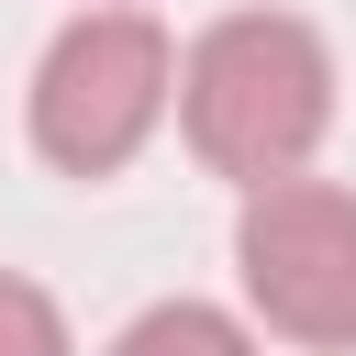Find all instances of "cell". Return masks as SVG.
Here are the masks:
<instances>
[{
  "label": "cell",
  "mask_w": 356,
  "mask_h": 356,
  "mask_svg": "<svg viewBox=\"0 0 356 356\" xmlns=\"http://www.w3.org/2000/svg\"><path fill=\"white\" fill-rule=\"evenodd\" d=\"M178 122H189L200 167L234 178V189L300 178L312 145H323V122H334V56H323V33L289 22V11L211 22L178 56Z\"/></svg>",
  "instance_id": "cell-1"
},
{
  "label": "cell",
  "mask_w": 356,
  "mask_h": 356,
  "mask_svg": "<svg viewBox=\"0 0 356 356\" xmlns=\"http://www.w3.org/2000/svg\"><path fill=\"white\" fill-rule=\"evenodd\" d=\"M178 100V44L156 11H78L33 67V156L67 178H111Z\"/></svg>",
  "instance_id": "cell-2"
},
{
  "label": "cell",
  "mask_w": 356,
  "mask_h": 356,
  "mask_svg": "<svg viewBox=\"0 0 356 356\" xmlns=\"http://www.w3.org/2000/svg\"><path fill=\"white\" fill-rule=\"evenodd\" d=\"M234 278L267 334L345 356L356 345V189L334 178H267L234 211Z\"/></svg>",
  "instance_id": "cell-3"
},
{
  "label": "cell",
  "mask_w": 356,
  "mask_h": 356,
  "mask_svg": "<svg viewBox=\"0 0 356 356\" xmlns=\"http://www.w3.org/2000/svg\"><path fill=\"white\" fill-rule=\"evenodd\" d=\"M111 356H256V334H245L234 312H211V300H156V312L122 323Z\"/></svg>",
  "instance_id": "cell-4"
},
{
  "label": "cell",
  "mask_w": 356,
  "mask_h": 356,
  "mask_svg": "<svg viewBox=\"0 0 356 356\" xmlns=\"http://www.w3.org/2000/svg\"><path fill=\"white\" fill-rule=\"evenodd\" d=\"M0 356H78V345H67V312H56L33 278H0Z\"/></svg>",
  "instance_id": "cell-5"
}]
</instances>
